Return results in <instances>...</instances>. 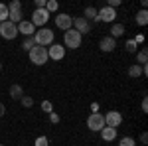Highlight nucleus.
I'll return each mask as SVG.
<instances>
[{"mask_svg":"<svg viewBox=\"0 0 148 146\" xmlns=\"http://www.w3.org/2000/svg\"><path fill=\"white\" fill-rule=\"evenodd\" d=\"M81 42H83V36L79 34V32H75L73 28L71 30H67V32H63V47L65 49H77V47H81Z\"/></svg>","mask_w":148,"mask_h":146,"instance_id":"nucleus-1","label":"nucleus"},{"mask_svg":"<svg viewBox=\"0 0 148 146\" xmlns=\"http://www.w3.org/2000/svg\"><path fill=\"white\" fill-rule=\"evenodd\" d=\"M8 6V20H10L12 24H18L24 20V14H22V2L20 0H12L10 4H6Z\"/></svg>","mask_w":148,"mask_h":146,"instance_id":"nucleus-2","label":"nucleus"},{"mask_svg":"<svg viewBox=\"0 0 148 146\" xmlns=\"http://www.w3.org/2000/svg\"><path fill=\"white\" fill-rule=\"evenodd\" d=\"M34 42H36V45L47 47V45L53 44V32L49 28H40V30H36V34H34Z\"/></svg>","mask_w":148,"mask_h":146,"instance_id":"nucleus-3","label":"nucleus"},{"mask_svg":"<svg viewBox=\"0 0 148 146\" xmlns=\"http://www.w3.org/2000/svg\"><path fill=\"white\" fill-rule=\"evenodd\" d=\"M28 56H30V61L34 63V65H44L47 63V49L46 47H42V45H34L30 51H28Z\"/></svg>","mask_w":148,"mask_h":146,"instance_id":"nucleus-4","label":"nucleus"},{"mask_svg":"<svg viewBox=\"0 0 148 146\" xmlns=\"http://www.w3.org/2000/svg\"><path fill=\"white\" fill-rule=\"evenodd\" d=\"M87 126H89L91 132H101L103 128H105V117H103L101 112H91L87 117Z\"/></svg>","mask_w":148,"mask_h":146,"instance_id":"nucleus-5","label":"nucleus"},{"mask_svg":"<svg viewBox=\"0 0 148 146\" xmlns=\"http://www.w3.org/2000/svg\"><path fill=\"white\" fill-rule=\"evenodd\" d=\"M49 12L46 10V8H36L34 10V14H32V20L30 22L34 24L36 28H46V24H47V20H49Z\"/></svg>","mask_w":148,"mask_h":146,"instance_id":"nucleus-6","label":"nucleus"},{"mask_svg":"<svg viewBox=\"0 0 148 146\" xmlns=\"http://www.w3.org/2000/svg\"><path fill=\"white\" fill-rule=\"evenodd\" d=\"M0 36L4 38V40H16L18 38V28H16V24H12L10 20H6V22L0 24Z\"/></svg>","mask_w":148,"mask_h":146,"instance_id":"nucleus-7","label":"nucleus"},{"mask_svg":"<svg viewBox=\"0 0 148 146\" xmlns=\"http://www.w3.org/2000/svg\"><path fill=\"white\" fill-rule=\"evenodd\" d=\"M114 18H116V10H114V8H111V6H103L101 10H97V22L113 24Z\"/></svg>","mask_w":148,"mask_h":146,"instance_id":"nucleus-8","label":"nucleus"},{"mask_svg":"<svg viewBox=\"0 0 148 146\" xmlns=\"http://www.w3.org/2000/svg\"><path fill=\"white\" fill-rule=\"evenodd\" d=\"M46 49H47V57L53 59V61H61L65 57V47L61 44H51V45H47Z\"/></svg>","mask_w":148,"mask_h":146,"instance_id":"nucleus-9","label":"nucleus"},{"mask_svg":"<svg viewBox=\"0 0 148 146\" xmlns=\"http://www.w3.org/2000/svg\"><path fill=\"white\" fill-rule=\"evenodd\" d=\"M56 26L59 28V30L67 32V30L73 28V18H71L69 14H65V12H59V14L56 16Z\"/></svg>","mask_w":148,"mask_h":146,"instance_id":"nucleus-10","label":"nucleus"},{"mask_svg":"<svg viewBox=\"0 0 148 146\" xmlns=\"http://www.w3.org/2000/svg\"><path fill=\"white\" fill-rule=\"evenodd\" d=\"M73 30H75V32H79L81 36L89 34V32H91V22H87L83 16H79V18H73Z\"/></svg>","mask_w":148,"mask_h":146,"instance_id":"nucleus-11","label":"nucleus"},{"mask_svg":"<svg viewBox=\"0 0 148 146\" xmlns=\"http://www.w3.org/2000/svg\"><path fill=\"white\" fill-rule=\"evenodd\" d=\"M121 123H123V114H121L119 111H109L107 114H105V126L116 128V126H121Z\"/></svg>","mask_w":148,"mask_h":146,"instance_id":"nucleus-12","label":"nucleus"},{"mask_svg":"<svg viewBox=\"0 0 148 146\" xmlns=\"http://www.w3.org/2000/svg\"><path fill=\"white\" fill-rule=\"evenodd\" d=\"M16 28H18V34H22L24 38H30V36L36 34V26L30 22V20H22Z\"/></svg>","mask_w":148,"mask_h":146,"instance_id":"nucleus-13","label":"nucleus"},{"mask_svg":"<svg viewBox=\"0 0 148 146\" xmlns=\"http://www.w3.org/2000/svg\"><path fill=\"white\" fill-rule=\"evenodd\" d=\"M99 47H101V51H105V53H111V51H114V47H116V40H113L111 36H105L101 42H99Z\"/></svg>","mask_w":148,"mask_h":146,"instance_id":"nucleus-14","label":"nucleus"},{"mask_svg":"<svg viewBox=\"0 0 148 146\" xmlns=\"http://www.w3.org/2000/svg\"><path fill=\"white\" fill-rule=\"evenodd\" d=\"M101 138L105 140V142L114 140V138H116V128H113V126H105V128L101 130Z\"/></svg>","mask_w":148,"mask_h":146,"instance_id":"nucleus-15","label":"nucleus"},{"mask_svg":"<svg viewBox=\"0 0 148 146\" xmlns=\"http://www.w3.org/2000/svg\"><path fill=\"white\" fill-rule=\"evenodd\" d=\"M83 18H85L87 22H97V8L87 6V8L83 10Z\"/></svg>","mask_w":148,"mask_h":146,"instance_id":"nucleus-16","label":"nucleus"},{"mask_svg":"<svg viewBox=\"0 0 148 146\" xmlns=\"http://www.w3.org/2000/svg\"><path fill=\"white\" fill-rule=\"evenodd\" d=\"M24 95H26V93H24V89L20 87V85H10V97L14 99V101H20Z\"/></svg>","mask_w":148,"mask_h":146,"instance_id":"nucleus-17","label":"nucleus"},{"mask_svg":"<svg viewBox=\"0 0 148 146\" xmlns=\"http://www.w3.org/2000/svg\"><path fill=\"white\" fill-rule=\"evenodd\" d=\"M134 22H136L138 26H146L148 24V12L140 8V10L136 12V16H134Z\"/></svg>","mask_w":148,"mask_h":146,"instance_id":"nucleus-18","label":"nucleus"},{"mask_svg":"<svg viewBox=\"0 0 148 146\" xmlns=\"http://www.w3.org/2000/svg\"><path fill=\"white\" fill-rule=\"evenodd\" d=\"M128 75L132 79H138V77H142L144 73H142V65H138V63H132L130 67H128Z\"/></svg>","mask_w":148,"mask_h":146,"instance_id":"nucleus-19","label":"nucleus"},{"mask_svg":"<svg viewBox=\"0 0 148 146\" xmlns=\"http://www.w3.org/2000/svg\"><path fill=\"white\" fill-rule=\"evenodd\" d=\"M121 36H125V26H123V24H113V28H111V38L116 40V38H121Z\"/></svg>","mask_w":148,"mask_h":146,"instance_id":"nucleus-20","label":"nucleus"},{"mask_svg":"<svg viewBox=\"0 0 148 146\" xmlns=\"http://www.w3.org/2000/svg\"><path fill=\"white\" fill-rule=\"evenodd\" d=\"M136 61H138V65H146V61H148V51L142 47L140 51L136 53Z\"/></svg>","mask_w":148,"mask_h":146,"instance_id":"nucleus-21","label":"nucleus"},{"mask_svg":"<svg viewBox=\"0 0 148 146\" xmlns=\"http://www.w3.org/2000/svg\"><path fill=\"white\" fill-rule=\"evenodd\" d=\"M36 45V42H34V36H30V38H24V42H22V47L26 49V51H30L32 47Z\"/></svg>","mask_w":148,"mask_h":146,"instance_id":"nucleus-22","label":"nucleus"},{"mask_svg":"<svg viewBox=\"0 0 148 146\" xmlns=\"http://www.w3.org/2000/svg\"><path fill=\"white\" fill-rule=\"evenodd\" d=\"M119 146H136V140H134L132 136H123L121 142H119Z\"/></svg>","mask_w":148,"mask_h":146,"instance_id":"nucleus-23","label":"nucleus"},{"mask_svg":"<svg viewBox=\"0 0 148 146\" xmlns=\"http://www.w3.org/2000/svg\"><path fill=\"white\" fill-rule=\"evenodd\" d=\"M57 8H59V4H57V0H47L46 2V10L51 14V12H57Z\"/></svg>","mask_w":148,"mask_h":146,"instance_id":"nucleus-24","label":"nucleus"},{"mask_svg":"<svg viewBox=\"0 0 148 146\" xmlns=\"http://www.w3.org/2000/svg\"><path fill=\"white\" fill-rule=\"evenodd\" d=\"M20 103H22V107H26V109H30V107H34V99H32L30 95H24L22 99H20Z\"/></svg>","mask_w":148,"mask_h":146,"instance_id":"nucleus-25","label":"nucleus"},{"mask_svg":"<svg viewBox=\"0 0 148 146\" xmlns=\"http://www.w3.org/2000/svg\"><path fill=\"white\" fill-rule=\"evenodd\" d=\"M8 20V6L6 4H0V24Z\"/></svg>","mask_w":148,"mask_h":146,"instance_id":"nucleus-26","label":"nucleus"},{"mask_svg":"<svg viewBox=\"0 0 148 146\" xmlns=\"http://www.w3.org/2000/svg\"><path fill=\"white\" fill-rule=\"evenodd\" d=\"M42 111L46 112V114L53 112V105H51V101H42Z\"/></svg>","mask_w":148,"mask_h":146,"instance_id":"nucleus-27","label":"nucleus"},{"mask_svg":"<svg viewBox=\"0 0 148 146\" xmlns=\"http://www.w3.org/2000/svg\"><path fill=\"white\" fill-rule=\"evenodd\" d=\"M34 146H49V140H47V136H38L36 138Z\"/></svg>","mask_w":148,"mask_h":146,"instance_id":"nucleus-28","label":"nucleus"},{"mask_svg":"<svg viewBox=\"0 0 148 146\" xmlns=\"http://www.w3.org/2000/svg\"><path fill=\"white\" fill-rule=\"evenodd\" d=\"M126 51H128V53H136V44H134V40H128V42H126Z\"/></svg>","mask_w":148,"mask_h":146,"instance_id":"nucleus-29","label":"nucleus"},{"mask_svg":"<svg viewBox=\"0 0 148 146\" xmlns=\"http://www.w3.org/2000/svg\"><path fill=\"white\" fill-rule=\"evenodd\" d=\"M59 121H61V119H59L57 112H49V123H51V124H57Z\"/></svg>","mask_w":148,"mask_h":146,"instance_id":"nucleus-30","label":"nucleus"},{"mask_svg":"<svg viewBox=\"0 0 148 146\" xmlns=\"http://www.w3.org/2000/svg\"><path fill=\"white\" fill-rule=\"evenodd\" d=\"M47 0H36V8H46Z\"/></svg>","mask_w":148,"mask_h":146,"instance_id":"nucleus-31","label":"nucleus"},{"mask_svg":"<svg viewBox=\"0 0 148 146\" xmlns=\"http://www.w3.org/2000/svg\"><path fill=\"white\" fill-rule=\"evenodd\" d=\"M142 42H144V36H142V34H138L136 38H134V44L138 45V44H142Z\"/></svg>","mask_w":148,"mask_h":146,"instance_id":"nucleus-32","label":"nucleus"},{"mask_svg":"<svg viewBox=\"0 0 148 146\" xmlns=\"http://www.w3.org/2000/svg\"><path fill=\"white\" fill-rule=\"evenodd\" d=\"M142 112H148V101H146V97L142 99Z\"/></svg>","mask_w":148,"mask_h":146,"instance_id":"nucleus-33","label":"nucleus"},{"mask_svg":"<svg viewBox=\"0 0 148 146\" xmlns=\"http://www.w3.org/2000/svg\"><path fill=\"white\" fill-rule=\"evenodd\" d=\"M140 142H142V144H146V142H148V134H146V132L140 134Z\"/></svg>","mask_w":148,"mask_h":146,"instance_id":"nucleus-34","label":"nucleus"},{"mask_svg":"<svg viewBox=\"0 0 148 146\" xmlns=\"http://www.w3.org/2000/svg\"><path fill=\"white\" fill-rule=\"evenodd\" d=\"M4 112H6V109H4V105H2V103H0V119H2V117H4Z\"/></svg>","mask_w":148,"mask_h":146,"instance_id":"nucleus-35","label":"nucleus"},{"mask_svg":"<svg viewBox=\"0 0 148 146\" xmlns=\"http://www.w3.org/2000/svg\"><path fill=\"white\" fill-rule=\"evenodd\" d=\"M91 109H93V112H99V105H97V103H93Z\"/></svg>","mask_w":148,"mask_h":146,"instance_id":"nucleus-36","label":"nucleus"},{"mask_svg":"<svg viewBox=\"0 0 148 146\" xmlns=\"http://www.w3.org/2000/svg\"><path fill=\"white\" fill-rule=\"evenodd\" d=\"M0 71H2V63H0Z\"/></svg>","mask_w":148,"mask_h":146,"instance_id":"nucleus-37","label":"nucleus"},{"mask_svg":"<svg viewBox=\"0 0 148 146\" xmlns=\"http://www.w3.org/2000/svg\"><path fill=\"white\" fill-rule=\"evenodd\" d=\"M0 146H4V144H0Z\"/></svg>","mask_w":148,"mask_h":146,"instance_id":"nucleus-38","label":"nucleus"}]
</instances>
